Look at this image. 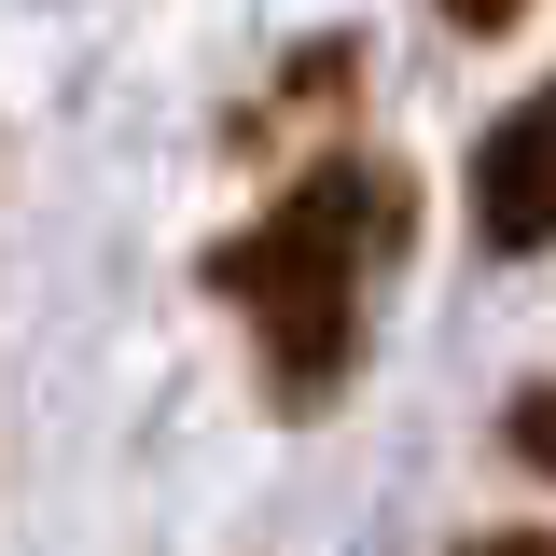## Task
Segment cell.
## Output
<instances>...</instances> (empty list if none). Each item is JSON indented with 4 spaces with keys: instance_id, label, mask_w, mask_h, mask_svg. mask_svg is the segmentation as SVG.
Listing matches in <instances>:
<instances>
[{
    "instance_id": "1",
    "label": "cell",
    "mask_w": 556,
    "mask_h": 556,
    "mask_svg": "<svg viewBox=\"0 0 556 556\" xmlns=\"http://www.w3.org/2000/svg\"><path fill=\"white\" fill-rule=\"evenodd\" d=\"M404 237H417V181L404 167L390 153H320V167H292L278 208H251L208 251V292L251 320L278 417H334L348 404L362 334H376V278L404 265Z\"/></svg>"
},
{
    "instance_id": "2",
    "label": "cell",
    "mask_w": 556,
    "mask_h": 556,
    "mask_svg": "<svg viewBox=\"0 0 556 556\" xmlns=\"http://www.w3.org/2000/svg\"><path fill=\"white\" fill-rule=\"evenodd\" d=\"M473 237L486 251H556V84L543 98H515L501 126L473 139Z\"/></svg>"
},
{
    "instance_id": "3",
    "label": "cell",
    "mask_w": 556,
    "mask_h": 556,
    "mask_svg": "<svg viewBox=\"0 0 556 556\" xmlns=\"http://www.w3.org/2000/svg\"><path fill=\"white\" fill-rule=\"evenodd\" d=\"M501 445L529 459V473L556 486V390H515V417H501Z\"/></svg>"
},
{
    "instance_id": "4",
    "label": "cell",
    "mask_w": 556,
    "mask_h": 556,
    "mask_svg": "<svg viewBox=\"0 0 556 556\" xmlns=\"http://www.w3.org/2000/svg\"><path fill=\"white\" fill-rule=\"evenodd\" d=\"M515 14H529V0H445V28H459V42H501Z\"/></svg>"
},
{
    "instance_id": "5",
    "label": "cell",
    "mask_w": 556,
    "mask_h": 556,
    "mask_svg": "<svg viewBox=\"0 0 556 556\" xmlns=\"http://www.w3.org/2000/svg\"><path fill=\"white\" fill-rule=\"evenodd\" d=\"M473 556H556V543H473Z\"/></svg>"
}]
</instances>
